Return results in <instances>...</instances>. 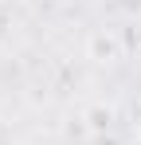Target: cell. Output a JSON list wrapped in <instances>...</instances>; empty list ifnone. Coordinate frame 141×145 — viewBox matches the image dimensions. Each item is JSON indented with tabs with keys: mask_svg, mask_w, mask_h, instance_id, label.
I'll return each mask as SVG.
<instances>
[{
	"mask_svg": "<svg viewBox=\"0 0 141 145\" xmlns=\"http://www.w3.org/2000/svg\"><path fill=\"white\" fill-rule=\"evenodd\" d=\"M118 39L114 35H106V31H98V35H90V59H98V63H110V59H118Z\"/></svg>",
	"mask_w": 141,
	"mask_h": 145,
	"instance_id": "cell-1",
	"label": "cell"
},
{
	"mask_svg": "<svg viewBox=\"0 0 141 145\" xmlns=\"http://www.w3.org/2000/svg\"><path fill=\"white\" fill-rule=\"evenodd\" d=\"M137 137H141V121H137Z\"/></svg>",
	"mask_w": 141,
	"mask_h": 145,
	"instance_id": "cell-2",
	"label": "cell"
}]
</instances>
